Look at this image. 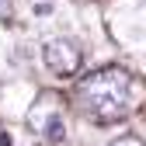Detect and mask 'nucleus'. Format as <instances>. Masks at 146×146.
<instances>
[{
	"mask_svg": "<svg viewBox=\"0 0 146 146\" xmlns=\"http://www.w3.org/2000/svg\"><path fill=\"white\" fill-rule=\"evenodd\" d=\"M146 98V87L122 66H101L77 80V104L98 125H115L136 111V101Z\"/></svg>",
	"mask_w": 146,
	"mask_h": 146,
	"instance_id": "obj_1",
	"label": "nucleus"
},
{
	"mask_svg": "<svg viewBox=\"0 0 146 146\" xmlns=\"http://www.w3.org/2000/svg\"><path fill=\"white\" fill-rule=\"evenodd\" d=\"M25 125L35 132V136H42L45 143H63L66 139V122H63V98L56 94V90H42L38 98H35V104L28 108V115H25Z\"/></svg>",
	"mask_w": 146,
	"mask_h": 146,
	"instance_id": "obj_2",
	"label": "nucleus"
},
{
	"mask_svg": "<svg viewBox=\"0 0 146 146\" xmlns=\"http://www.w3.org/2000/svg\"><path fill=\"white\" fill-rule=\"evenodd\" d=\"M42 63H45V70L52 77L73 80L80 73V66H84V49L73 38H66V35H56V38H49L42 45Z\"/></svg>",
	"mask_w": 146,
	"mask_h": 146,
	"instance_id": "obj_3",
	"label": "nucleus"
},
{
	"mask_svg": "<svg viewBox=\"0 0 146 146\" xmlns=\"http://www.w3.org/2000/svg\"><path fill=\"white\" fill-rule=\"evenodd\" d=\"M108 146H146V139H143V136H132V132H125V136H115Z\"/></svg>",
	"mask_w": 146,
	"mask_h": 146,
	"instance_id": "obj_4",
	"label": "nucleus"
},
{
	"mask_svg": "<svg viewBox=\"0 0 146 146\" xmlns=\"http://www.w3.org/2000/svg\"><path fill=\"white\" fill-rule=\"evenodd\" d=\"M14 17V0H0V21H11Z\"/></svg>",
	"mask_w": 146,
	"mask_h": 146,
	"instance_id": "obj_5",
	"label": "nucleus"
},
{
	"mask_svg": "<svg viewBox=\"0 0 146 146\" xmlns=\"http://www.w3.org/2000/svg\"><path fill=\"white\" fill-rule=\"evenodd\" d=\"M0 146H11V136L7 132H0Z\"/></svg>",
	"mask_w": 146,
	"mask_h": 146,
	"instance_id": "obj_6",
	"label": "nucleus"
}]
</instances>
